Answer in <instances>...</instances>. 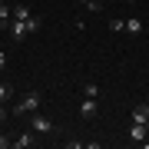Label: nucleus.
<instances>
[{
  "label": "nucleus",
  "mask_w": 149,
  "mask_h": 149,
  "mask_svg": "<svg viewBox=\"0 0 149 149\" xmlns=\"http://www.w3.org/2000/svg\"><path fill=\"white\" fill-rule=\"evenodd\" d=\"M30 129L40 133V136H47V133H53V123H50L47 116H40V113H30Z\"/></svg>",
  "instance_id": "2"
},
{
  "label": "nucleus",
  "mask_w": 149,
  "mask_h": 149,
  "mask_svg": "<svg viewBox=\"0 0 149 149\" xmlns=\"http://www.w3.org/2000/svg\"><path fill=\"white\" fill-rule=\"evenodd\" d=\"M7 66V53H0V70H3Z\"/></svg>",
  "instance_id": "16"
},
{
  "label": "nucleus",
  "mask_w": 149,
  "mask_h": 149,
  "mask_svg": "<svg viewBox=\"0 0 149 149\" xmlns=\"http://www.w3.org/2000/svg\"><path fill=\"white\" fill-rule=\"evenodd\" d=\"M40 106H43V93L40 90H30V93H23L20 100H17V116H30V113H40Z\"/></svg>",
  "instance_id": "1"
},
{
  "label": "nucleus",
  "mask_w": 149,
  "mask_h": 149,
  "mask_svg": "<svg viewBox=\"0 0 149 149\" xmlns=\"http://www.w3.org/2000/svg\"><path fill=\"white\" fill-rule=\"evenodd\" d=\"M126 136L129 139H133V143H146V126H143V123H129V129H126Z\"/></svg>",
  "instance_id": "3"
},
{
  "label": "nucleus",
  "mask_w": 149,
  "mask_h": 149,
  "mask_svg": "<svg viewBox=\"0 0 149 149\" xmlns=\"http://www.w3.org/2000/svg\"><path fill=\"white\" fill-rule=\"evenodd\" d=\"M80 3H83L90 13H100V10H103V3H100V0H80Z\"/></svg>",
  "instance_id": "11"
},
{
  "label": "nucleus",
  "mask_w": 149,
  "mask_h": 149,
  "mask_svg": "<svg viewBox=\"0 0 149 149\" xmlns=\"http://www.w3.org/2000/svg\"><path fill=\"white\" fill-rule=\"evenodd\" d=\"M10 146H13V139H10V136H0V149H10Z\"/></svg>",
  "instance_id": "14"
},
{
  "label": "nucleus",
  "mask_w": 149,
  "mask_h": 149,
  "mask_svg": "<svg viewBox=\"0 0 149 149\" xmlns=\"http://www.w3.org/2000/svg\"><path fill=\"white\" fill-rule=\"evenodd\" d=\"M80 116H86V119L96 116V100H93V96H83V103H80Z\"/></svg>",
  "instance_id": "8"
},
{
  "label": "nucleus",
  "mask_w": 149,
  "mask_h": 149,
  "mask_svg": "<svg viewBox=\"0 0 149 149\" xmlns=\"http://www.w3.org/2000/svg\"><path fill=\"white\" fill-rule=\"evenodd\" d=\"M33 136H37L33 129H27V133H20V136H13V149H30L33 143H37Z\"/></svg>",
  "instance_id": "4"
},
{
  "label": "nucleus",
  "mask_w": 149,
  "mask_h": 149,
  "mask_svg": "<svg viewBox=\"0 0 149 149\" xmlns=\"http://www.w3.org/2000/svg\"><path fill=\"white\" fill-rule=\"evenodd\" d=\"M10 20H13V7L0 0V27H3V30H10Z\"/></svg>",
  "instance_id": "5"
},
{
  "label": "nucleus",
  "mask_w": 149,
  "mask_h": 149,
  "mask_svg": "<svg viewBox=\"0 0 149 149\" xmlns=\"http://www.w3.org/2000/svg\"><path fill=\"white\" fill-rule=\"evenodd\" d=\"M129 119H133V123H146V119H149V103H139V106H133Z\"/></svg>",
  "instance_id": "6"
},
{
  "label": "nucleus",
  "mask_w": 149,
  "mask_h": 149,
  "mask_svg": "<svg viewBox=\"0 0 149 149\" xmlns=\"http://www.w3.org/2000/svg\"><path fill=\"white\" fill-rule=\"evenodd\" d=\"M13 96V90H10V83H0V103H7Z\"/></svg>",
  "instance_id": "13"
},
{
  "label": "nucleus",
  "mask_w": 149,
  "mask_h": 149,
  "mask_svg": "<svg viewBox=\"0 0 149 149\" xmlns=\"http://www.w3.org/2000/svg\"><path fill=\"white\" fill-rule=\"evenodd\" d=\"M3 119H7V106L0 103V123H3Z\"/></svg>",
  "instance_id": "15"
},
{
  "label": "nucleus",
  "mask_w": 149,
  "mask_h": 149,
  "mask_svg": "<svg viewBox=\"0 0 149 149\" xmlns=\"http://www.w3.org/2000/svg\"><path fill=\"white\" fill-rule=\"evenodd\" d=\"M13 20H33V10H30L27 3H17L13 7Z\"/></svg>",
  "instance_id": "9"
},
{
  "label": "nucleus",
  "mask_w": 149,
  "mask_h": 149,
  "mask_svg": "<svg viewBox=\"0 0 149 149\" xmlns=\"http://www.w3.org/2000/svg\"><path fill=\"white\" fill-rule=\"evenodd\" d=\"M143 126H146V133H149V119H146V123H143Z\"/></svg>",
  "instance_id": "17"
},
{
  "label": "nucleus",
  "mask_w": 149,
  "mask_h": 149,
  "mask_svg": "<svg viewBox=\"0 0 149 149\" xmlns=\"http://www.w3.org/2000/svg\"><path fill=\"white\" fill-rule=\"evenodd\" d=\"M83 96H93V100H100V86H96V83H83Z\"/></svg>",
  "instance_id": "10"
},
{
  "label": "nucleus",
  "mask_w": 149,
  "mask_h": 149,
  "mask_svg": "<svg viewBox=\"0 0 149 149\" xmlns=\"http://www.w3.org/2000/svg\"><path fill=\"white\" fill-rule=\"evenodd\" d=\"M143 30H146V23L139 20V17H129V20H126V33H129V37H139Z\"/></svg>",
  "instance_id": "7"
},
{
  "label": "nucleus",
  "mask_w": 149,
  "mask_h": 149,
  "mask_svg": "<svg viewBox=\"0 0 149 149\" xmlns=\"http://www.w3.org/2000/svg\"><path fill=\"white\" fill-rule=\"evenodd\" d=\"M126 3H136V0H126Z\"/></svg>",
  "instance_id": "18"
},
{
  "label": "nucleus",
  "mask_w": 149,
  "mask_h": 149,
  "mask_svg": "<svg viewBox=\"0 0 149 149\" xmlns=\"http://www.w3.org/2000/svg\"><path fill=\"white\" fill-rule=\"evenodd\" d=\"M109 30H116V33H126V20H119V17H113V20H109Z\"/></svg>",
  "instance_id": "12"
}]
</instances>
